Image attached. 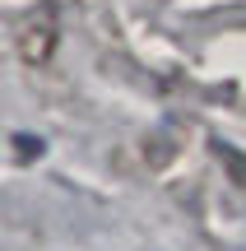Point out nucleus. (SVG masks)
I'll use <instances>...</instances> for the list:
<instances>
[{
  "instance_id": "1",
  "label": "nucleus",
  "mask_w": 246,
  "mask_h": 251,
  "mask_svg": "<svg viewBox=\"0 0 246 251\" xmlns=\"http://www.w3.org/2000/svg\"><path fill=\"white\" fill-rule=\"evenodd\" d=\"M14 47H19V56H23L28 65H46L51 51H56V9L28 14L23 24H19V33H14Z\"/></svg>"
}]
</instances>
